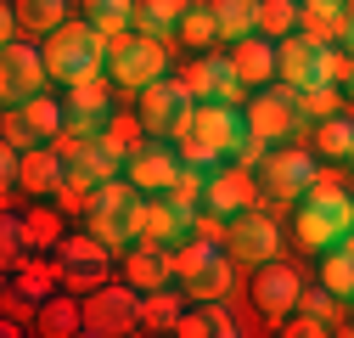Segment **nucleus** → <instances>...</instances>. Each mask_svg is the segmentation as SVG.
Wrapping results in <instances>:
<instances>
[{
  "label": "nucleus",
  "mask_w": 354,
  "mask_h": 338,
  "mask_svg": "<svg viewBox=\"0 0 354 338\" xmlns=\"http://www.w3.org/2000/svg\"><path fill=\"white\" fill-rule=\"evenodd\" d=\"M231 62H236V73H242L248 91H264L270 79H281V68H276V39H270V34L236 39V46H231Z\"/></svg>",
  "instance_id": "19"
},
{
  "label": "nucleus",
  "mask_w": 354,
  "mask_h": 338,
  "mask_svg": "<svg viewBox=\"0 0 354 338\" xmlns=\"http://www.w3.org/2000/svg\"><path fill=\"white\" fill-rule=\"evenodd\" d=\"M136 0H96V6H91V23L113 39V34H129V28H136Z\"/></svg>",
  "instance_id": "36"
},
{
  "label": "nucleus",
  "mask_w": 354,
  "mask_h": 338,
  "mask_svg": "<svg viewBox=\"0 0 354 338\" xmlns=\"http://www.w3.org/2000/svg\"><path fill=\"white\" fill-rule=\"evenodd\" d=\"M214 39H219V17H214V6H192V12L180 17V46H192V51H214Z\"/></svg>",
  "instance_id": "33"
},
{
  "label": "nucleus",
  "mask_w": 354,
  "mask_h": 338,
  "mask_svg": "<svg viewBox=\"0 0 354 338\" xmlns=\"http://www.w3.org/2000/svg\"><path fill=\"white\" fill-rule=\"evenodd\" d=\"M203 316H208V327H214V338H236L242 327H236V316L219 305V299H203Z\"/></svg>",
  "instance_id": "42"
},
{
  "label": "nucleus",
  "mask_w": 354,
  "mask_h": 338,
  "mask_svg": "<svg viewBox=\"0 0 354 338\" xmlns=\"http://www.w3.org/2000/svg\"><path fill=\"white\" fill-rule=\"evenodd\" d=\"M225 254L231 260H242V265H264V260H276L281 254V231H276V220L270 215H259V208H248V215H236L231 226H225Z\"/></svg>",
  "instance_id": "13"
},
{
  "label": "nucleus",
  "mask_w": 354,
  "mask_h": 338,
  "mask_svg": "<svg viewBox=\"0 0 354 338\" xmlns=\"http://www.w3.org/2000/svg\"><path fill=\"white\" fill-rule=\"evenodd\" d=\"M39 136L28 130V118H23V107H6V147H17V152H28Z\"/></svg>",
  "instance_id": "41"
},
{
  "label": "nucleus",
  "mask_w": 354,
  "mask_h": 338,
  "mask_svg": "<svg viewBox=\"0 0 354 338\" xmlns=\"http://www.w3.org/2000/svg\"><path fill=\"white\" fill-rule=\"evenodd\" d=\"M46 79H51L46 51H34L28 39L0 46V96H6V107H23L28 96H39V91H46Z\"/></svg>",
  "instance_id": "9"
},
{
  "label": "nucleus",
  "mask_w": 354,
  "mask_h": 338,
  "mask_svg": "<svg viewBox=\"0 0 354 338\" xmlns=\"http://www.w3.org/2000/svg\"><path fill=\"white\" fill-rule=\"evenodd\" d=\"M141 208H147V192H136L129 181H107L96 186V203L84 215V231H96L113 254L124 242H141Z\"/></svg>",
  "instance_id": "4"
},
{
  "label": "nucleus",
  "mask_w": 354,
  "mask_h": 338,
  "mask_svg": "<svg viewBox=\"0 0 354 338\" xmlns=\"http://www.w3.org/2000/svg\"><path fill=\"white\" fill-rule=\"evenodd\" d=\"M141 130H147L141 118H136V124H129V118H107V130H102V147H107L113 158H129V152L141 147Z\"/></svg>",
  "instance_id": "38"
},
{
  "label": "nucleus",
  "mask_w": 354,
  "mask_h": 338,
  "mask_svg": "<svg viewBox=\"0 0 354 338\" xmlns=\"http://www.w3.org/2000/svg\"><path fill=\"white\" fill-rule=\"evenodd\" d=\"M68 6L73 0H17V17L28 34H57L68 23Z\"/></svg>",
  "instance_id": "30"
},
{
  "label": "nucleus",
  "mask_w": 354,
  "mask_h": 338,
  "mask_svg": "<svg viewBox=\"0 0 354 338\" xmlns=\"http://www.w3.org/2000/svg\"><path fill=\"white\" fill-rule=\"evenodd\" d=\"M292 231H298V242H304L309 254H326V248L348 242V231H354V197L321 175L315 186L304 192V208H298Z\"/></svg>",
  "instance_id": "2"
},
{
  "label": "nucleus",
  "mask_w": 354,
  "mask_h": 338,
  "mask_svg": "<svg viewBox=\"0 0 354 338\" xmlns=\"http://www.w3.org/2000/svg\"><path fill=\"white\" fill-rule=\"evenodd\" d=\"M46 62H51V79L73 84L84 73H107V34L91 23V17H68L57 34H46Z\"/></svg>",
  "instance_id": "3"
},
{
  "label": "nucleus",
  "mask_w": 354,
  "mask_h": 338,
  "mask_svg": "<svg viewBox=\"0 0 354 338\" xmlns=\"http://www.w3.org/2000/svg\"><path fill=\"white\" fill-rule=\"evenodd\" d=\"M174 332H180V338H208L214 327H208V316H203V310H186L180 321H174Z\"/></svg>",
  "instance_id": "44"
},
{
  "label": "nucleus",
  "mask_w": 354,
  "mask_h": 338,
  "mask_svg": "<svg viewBox=\"0 0 354 338\" xmlns=\"http://www.w3.org/2000/svg\"><path fill=\"white\" fill-rule=\"evenodd\" d=\"M169 73V46L163 39H147V34H113L107 39V79L124 84V91H147L152 79Z\"/></svg>",
  "instance_id": "5"
},
{
  "label": "nucleus",
  "mask_w": 354,
  "mask_h": 338,
  "mask_svg": "<svg viewBox=\"0 0 354 338\" xmlns=\"http://www.w3.org/2000/svg\"><path fill=\"white\" fill-rule=\"evenodd\" d=\"M23 242L39 254V248H57L62 242V203H34L23 215Z\"/></svg>",
  "instance_id": "25"
},
{
  "label": "nucleus",
  "mask_w": 354,
  "mask_h": 338,
  "mask_svg": "<svg viewBox=\"0 0 354 338\" xmlns=\"http://www.w3.org/2000/svg\"><path fill=\"white\" fill-rule=\"evenodd\" d=\"M124 282H136L141 293H152V287H169V254H163L158 242H141V248L124 260Z\"/></svg>",
  "instance_id": "23"
},
{
  "label": "nucleus",
  "mask_w": 354,
  "mask_h": 338,
  "mask_svg": "<svg viewBox=\"0 0 354 338\" xmlns=\"http://www.w3.org/2000/svg\"><path fill=\"white\" fill-rule=\"evenodd\" d=\"M315 57H321V46H315L309 34H287V39H276V68H281V84H292V91L315 84Z\"/></svg>",
  "instance_id": "20"
},
{
  "label": "nucleus",
  "mask_w": 354,
  "mask_h": 338,
  "mask_svg": "<svg viewBox=\"0 0 354 338\" xmlns=\"http://www.w3.org/2000/svg\"><path fill=\"white\" fill-rule=\"evenodd\" d=\"M51 282H62V265H39V260L17 265V299L46 305V299H51Z\"/></svg>",
  "instance_id": "31"
},
{
  "label": "nucleus",
  "mask_w": 354,
  "mask_h": 338,
  "mask_svg": "<svg viewBox=\"0 0 354 338\" xmlns=\"http://www.w3.org/2000/svg\"><path fill=\"white\" fill-rule=\"evenodd\" d=\"M337 102H343V84H304V91H298V113H304V124L332 118Z\"/></svg>",
  "instance_id": "34"
},
{
  "label": "nucleus",
  "mask_w": 354,
  "mask_h": 338,
  "mask_svg": "<svg viewBox=\"0 0 354 338\" xmlns=\"http://www.w3.org/2000/svg\"><path fill=\"white\" fill-rule=\"evenodd\" d=\"M348 68H354V57H348L343 39H337V46H321V57H315V84H348Z\"/></svg>",
  "instance_id": "37"
},
{
  "label": "nucleus",
  "mask_w": 354,
  "mask_h": 338,
  "mask_svg": "<svg viewBox=\"0 0 354 338\" xmlns=\"http://www.w3.org/2000/svg\"><path fill=\"white\" fill-rule=\"evenodd\" d=\"M343 46H348V57H354V6H348V17H343Z\"/></svg>",
  "instance_id": "45"
},
{
  "label": "nucleus",
  "mask_w": 354,
  "mask_h": 338,
  "mask_svg": "<svg viewBox=\"0 0 354 338\" xmlns=\"http://www.w3.org/2000/svg\"><path fill=\"white\" fill-rule=\"evenodd\" d=\"M186 310H180V299H174L169 287H152V293H141V327L147 332H174V321H180Z\"/></svg>",
  "instance_id": "29"
},
{
  "label": "nucleus",
  "mask_w": 354,
  "mask_h": 338,
  "mask_svg": "<svg viewBox=\"0 0 354 338\" xmlns=\"http://www.w3.org/2000/svg\"><path fill=\"white\" fill-rule=\"evenodd\" d=\"M203 208H214V215H225V220H236V215H248V208H259L248 163H219V169H208Z\"/></svg>",
  "instance_id": "14"
},
{
  "label": "nucleus",
  "mask_w": 354,
  "mask_h": 338,
  "mask_svg": "<svg viewBox=\"0 0 354 338\" xmlns=\"http://www.w3.org/2000/svg\"><path fill=\"white\" fill-rule=\"evenodd\" d=\"M39 332H51V338L84 332V305H79V293H73V299H46V305H39Z\"/></svg>",
  "instance_id": "28"
},
{
  "label": "nucleus",
  "mask_w": 354,
  "mask_h": 338,
  "mask_svg": "<svg viewBox=\"0 0 354 338\" xmlns=\"http://www.w3.org/2000/svg\"><path fill=\"white\" fill-rule=\"evenodd\" d=\"M192 107H197V96H192V84H186L180 73L152 79L147 91H141V124H147V136L169 141V136L186 124V113H192Z\"/></svg>",
  "instance_id": "8"
},
{
  "label": "nucleus",
  "mask_w": 354,
  "mask_h": 338,
  "mask_svg": "<svg viewBox=\"0 0 354 338\" xmlns=\"http://www.w3.org/2000/svg\"><path fill=\"white\" fill-rule=\"evenodd\" d=\"M214 6V17H219V39H248V34H259V0H208Z\"/></svg>",
  "instance_id": "24"
},
{
  "label": "nucleus",
  "mask_w": 354,
  "mask_h": 338,
  "mask_svg": "<svg viewBox=\"0 0 354 338\" xmlns=\"http://www.w3.org/2000/svg\"><path fill=\"white\" fill-rule=\"evenodd\" d=\"M348 163H354V158H348Z\"/></svg>",
  "instance_id": "49"
},
{
  "label": "nucleus",
  "mask_w": 354,
  "mask_h": 338,
  "mask_svg": "<svg viewBox=\"0 0 354 338\" xmlns=\"http://www.w3.org/2000/svg\"><path fill=\"white\" fill-rule=\"evenodd\" d=\"M180 79L192 84V96H197V102H231V107H236V102H242V91H248L242 73H236V62H231V57H214V51H208V57H197Z\"/></svg>",
  "instance_id": "15"
},
{
  "label": "nucleus",
  "mask_w": 354,
  "mask_h": 338,
  "mask_svg": "<svg viewBox=\"0 0 354 338\" xmlns=\"http://www.w3.org/2000/svg\"><path fill=\"white\" fill-rule=\"evenodd\" d=\"M298 299H304L298 271H287L281 260H264V265H259V276H253V305H259L264 316H292V310H298Z\"/></svg>",
  "instance_id": "17"
},
{
  "label": "nucleus",
  "mask_w": 354,
  "mask_h": 338,
  "mask_svg": "<svg viewBox=\"0 0 354 338\" xmlns=\"http://www.w3.org/2000/svg\"><path fill=\"white\" fill-rule=\"evenodd\" d=\"M180 152H174V141L169 147H158V136L152 141H141L136 152L124 158V181L136 186V192H147V197H158V192H169L174 181H180Z\"/></svg>",
  "instance_id": "12"
},
{
  "label": "nucleus",
  "mask_w": 354,
  "mask_h": 338,
  "mask_svg": "<svg viewBox=\"0 0 354 338\" xmlns=\"http://www.w3.org/2000/svg\"><path fill=\"white\" fill-rule=\"evenodd\" d=\"M343 17H348V6H337V0H298V34H309L315 46H337Z\"/></svg>",
  "instance_id": "21"
},
{
  "label": "nucleus",
  "mask_w": 354,
  "mask_h": 338,
  "mask_svg": "<svg viewBox=\"0 0 354 338\" xmlns=\"http://www.w3.org/2000/svg\"><path fill=\"white\" fill-rule=\"evenodd\" d=\"M169 141H174V152H180V163L219 169L225 158H242V147H248V113H236L231 102H197Z\"/></svg>",
  "instance_id": "1"
},
{
  "label": "nucleus",
  "mask_w": 354,
  "mask_h": 338,
  "mask_svg": "<svg viewBox=\"0 0 354 338\" xmlns=\"http://www.w3.org/2000/svg\"><path fill=\"white\" fill-rule=\"evenodd\" d=\"M186 287L197 293V299H225V293H231V265H225V260H214V265H208L197 282H186Z\"/></svg>",
  "instance_id": "40"
},
{
  "label": "nucleus",
  "mask_w": 354,
  "mask_h": 338,
  "mask_svg": "<svg viewBox=\"0 0 354 338\" xmlns=\"http://www.w3.org/2000/svg\"><path fill=\"white\" fill-rule=\"evenodd\" d=\"M259 181H264V192H276V197H304L309 186L321 181V169H315V158H309L304 147H270L259 158Z\"/></svg>",
  "instance_id": "11"
},
{
  "label": "nucleus",
  "mask_w": 354,
  "mask_h": 338,
  "mask_svg": "<svg viewBox=\"0 0 354 338\" xmlns=\"http://www.w3.org/2000/svg\"><path fill=\"white\" fill-rule=\"evenodd\" d=\"M23 118H28V130H34L39 141H57V136L68 130V102H51L46 91H39V96L23 102Z\"/></svg>",
  "instance_id": "26"
},
{
  "label": "nucleus",
  "mask_w": 354,
  "mask_h": 338,
  "mask_svg": "<svg viewBox=\"0 0 354 338\" xmlns=\"http://www.w3.org/2000/svg\"><path fill=\"white\" fill-rule=\"evenodd\" d=\"M68 130L73 136H102L107 130V79L84 73L68 84Z\"/></svg>",
  "instance_id": "16"
},
{
  "label": "nucleus",
  "mask_w": 354,
  "mask_h": 338,
  "mask_svg": "<svg viewBox=\"0 0 354 338\" xmlns=\"http://www.w3.org/2000/svg\"><path fill=\"white\" fill-rule=\"evenodd\" d=\"M343 305H348V299H337V293H332L326 282H321V287H304V299H298V310L321 316L326 327H337V321H343Z\"/></svg>",
  "instance_id": "39"
},
{
  "label": "nucleus",
  "mask_w": 354,
  "mask_h": 338,
  "mask_svg": "<svg viewBox=\"0 0 354 338\" xmlns=\"http://www.w3.org/2000/svg\"><path fill=\"white\" fill-rule=\"evenodd\" d=\"M315 147H321L326 158H354V118H343V113L321 118V124H315Z\"/></svg>",
  "instance_id": "32"
},
{
  "label": "nucleus",
  "mask_w": 354,
  "mask_h": 338,
  "mask_svg": "<svg viewBox=\"0 0 354 338\" xmlns=\"http://www.w3.org/2000/svg\"><path fill=\"white\" fill-rule=\"evenodd\" d=\"M343 91H348V96H354V68H348V84H343Z\"/></svg>",
  "instance_id": "47"
},
{
  "label": "nucleus",
  "mask_w": 354,
  "mask_h": 338,
  "mask_svg": "<svg viewBox=\"0 0 354 338\" xmlns=\"http://www.w3.org/2000/svg\"><path fill=\"white\" fill-rule=\"evenodd\" d=\"M73 6H79V12H91V6H96V0H73Z\"/></svg>",
  "instance_id": "46"
},
{
  "label": "nucleus",
  "mask_w": 354,
  "mask_h": 338,
  "mask_svg": "<svg viewBox=\"0 0 354 338\" xmlns=\"http://www.w3.org/2000/svg\"><path fill=\"white\" fill-rule=\"evenodd\" d=\"M248 136L264 141V147H281L292 136H304V113H298V91L292 84H281V91H264L248 102Z\"/></svg>",
  "instance_id": "7"
},
{
  "label": "nucleus",
  "mask_w": 354,
  "mask_h": 338,
  "mask_svg": "<svg viewBox=\"0 0 354 338\" xmlns=\"http://www.w3.org/2000/svg\"><path fill=\"white\" fill-rule=\"evenodd\" d=\"M57 265H62V282L73 293H91L107 282V265H113V248L96 237V231H84V237H62L57 242Z\"/></svg>",
  "instance_id": "10"
},
{
  "label": "nucleus",
  "mask_w": 354,
  "mask_h": 338,
  "mask_svg": "<svg viewBox=\"0 0 354 338\" xmlns=\"http://www.w3.org/2000/svg\"><path fill=\"white\" fill-rule=\"evenodd\" d=\"M186 12H192V0H141V12H136V34L174 46V39H180V17H186Z\"/></svg>",
  "instance_id": "22"
},
{
  "label": "nucleus",
  "mask_w": 354,
  "mask_h": 338,
  "mask_svg": "<svg viewBox=\"0 0 354 338\" xmlns=\"http://www.w3.org/2000/svg\"><path fill=\"white\" fill-rule=\"evenodd\" d=\"M259 34L270 39L298 34V0H259Z\"/></svg>",
  "instance_id": "35"
},
{
  "label": "nucleus",
  "mask_w": 354,
  "mask_h": 338,
  "mask_svg": "<svg viewBox=\"0 0 354 338\" xmlns=\"http://www.w3.org/2000/svg\"><path fill=\"white\" fill-rule=\"evenodd\" d=\"M321 282L337 293V299L354 305V248H348V242H337V248L321 254Z\"/></svg>",
  "instance_id": "27"
},
{
  "label": "nucleus",
  "mask_w": 354,
  "mask_h": 338,
  "mask_svg": "<svg viewBox=\"0 0 354 338\" xmlns=\"http://www.w3.org/2000/svg\"><path fill=\"white\" fill-rule=\"evenodd\" d=\"M281 332H287V338H326L332 327H326L321 316H309V310H298V316H292V321H287Z\"/></svg>",
  "instance_id": "43"
},
{
  "label": "nucleus",
  "mask_w": 354,
  "mask_h": 338,
  "mask_svg": "<svg viewBox=\"0 0 354 338\" xmlns=\"http://www.w3.org/2000/svg\"><path fill=\"white\" fill-rule=\"evenodd\" d=\"M348 248H354V231H348Z\"/></svg>",
  "instance_id": "48"
},
{
  "label": "nucleus",
  "mask_w": 354,
  "mask_h": 338,
  "mask_svg": "<svg viewBox=\"0 0 354 338\" xmlns=\"http://www.w3.org/2000/svg\"><path fill=\"white\" fill-rule=\"evenodd\" d=\"M192 237V208H180L174 197H147L141 208V242H158V248H174V242H186Z\"/></svg>",
  "instance_id": "18"
},
{
  "label": "nucleus",
  "mask_w": 354,
  "mask_h": 338,
  "mask_svg": "<svg viewBox=\"0 0 354 338\" xmlns=\"http://www.w3.org/2000/svg\"><path fill=\"white\" fill-rule=\"evenodd\" d=\"M141 327V287L136 282H102L84 293V338H113Z\"/></svg>",
  "instance_id": "6"
}]
</instances>
